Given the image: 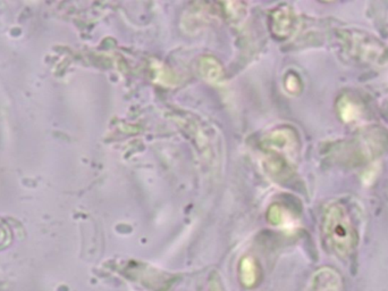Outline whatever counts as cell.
<instances>
[{
	"mask_svg": "<svg viewBox=\"0 0 388 291\" xmlns=\"http://www.w3.org/2000/svg\"><path fill=\"white\" fill-rule=\"evenodd\" d=\"M239 275L243 285L248 288L256 286L258 280V268L254 258H244L239 265Z\"/></svg>",
	"mask_w": 388,
	"mask_h": 291,
	"instance_id": "5",
	"label": "cell"
},
{
	"mask_svg": "<svg viewBox=\"0 0 388 291\" xmlns=\"http://www.w3.org/2000/svg\"><path fill=\"white\" fill-rule=\"evenodd\" d=\"M285 85H286V89L291 94H296V92L300 91V88H301V87H300V80H298V77L294 75V74H290V75L286 78Z\"/></svg>",
	"mask_w": 388,
	"mask_h": 291,
	"instance_id": "8",
	"label": "cell"
},
{
	"mask_svg": "<svg viewBox=\"0 0 388 291\" xmlns=\"http://www.w3.org/2000/svg\"><path fill=\"white\" fill-rule=\"evenodd\" d=\"M207 291H222V285H220V281L212 279V281L209 282V286Z\"/></svg>",
	"mask_w": 388,
	"mask_h": 291,
	"instance_id": "9",
	"label": "cell"
},
{
	"mask_svg": "<svg viewBox=\"0 0 388 291\" xmlns=\"http://www.w3.org/2000/svg\"><path fill=\"white\" fill-rule=\"evenodd\" d=\"M293 18L294 17H293L292 11L289 9H283L276 11L275 18H274L275 33L279 34L281 37H286L292 30L293 22H294Z\"/></svg>",
	"mask_w": 388,
	"mask_h": 291,
	"instance_id": "6",
	"label": "cell"
},
{
	"mask_svg": "<svg viewBox=\"0 0 388 291\" xmlns=\"http://www.w3.org/2000/svg\"><path fill=\"white\" fill-rule=\"evenodd\" d=\"M268 218H269L270 222L275 224V226H287V223L291 221L287 218L284 208H281V206H277V205L270 208Z\"/></svg>",
	"mask_w": 388,
	"mask_h": 291,
	"instance_id": "7",
	"label": "cell"
},
{
	"mask_svg": "<svg viewBox=\"0 0 388 291\" xmlns=\"http://www.w3.org/2000/svg\"><path fill=\"white\" fill-rule=\"evenodd\" d=\"M200 72L207 81L220 83L222 79V68L220 63L211 57H205L200 63Z\"/></svg>",
	"mask_w": 388,
	"mask_h": 291,
	"instance_id": "3",
	"label": "cell"
},
{
	"mask_svg": "<svg viewBox=\"0 0 388 291\" xmlns=\"http://www.w3.org/2000/svg\"><path fill=\"white\" fill-rule=\"evenodd\" d=\"M338 112H340V117L345 123H352L357 122L362 115L360 105H357L355 100L343 97L338 102Z\"/></svg>",
	"mask_w": 388,
	"mask_h": 291,
	"instance_id": "4",
	"label": "cell"
},
{
	"mask_svg": "<svg viewBox=\"0 0 388 291\" xmlns=\"http://www.w3.org/2000/svg\"><path fill=\"white\" fill-rule=\"evenodd\" d=\"M340 277L329 269L317 272L311 283V291H340Z\"/></svg>",
	"mask_w": 388,
	"mask_h": 291,
	"instance_id": "2",
	"label": "cell"
},
{
	"mask_svg": "<svg viewBox=\"0 0 388 291\" xmlns=\"http://www.w3.org/2000/svg\"><path fill=\"white\" fill-rule=\"evenodd\" d=\"M323 231L329 246L340 256L351 253L355 245V232L350 215L342 205L334 203L325 214Z\"/></svg>",
	"mask_w": 388,
	"mask_h": 291,
	"instance_id": "1",
	"label": "cell"
}]
</instances>
